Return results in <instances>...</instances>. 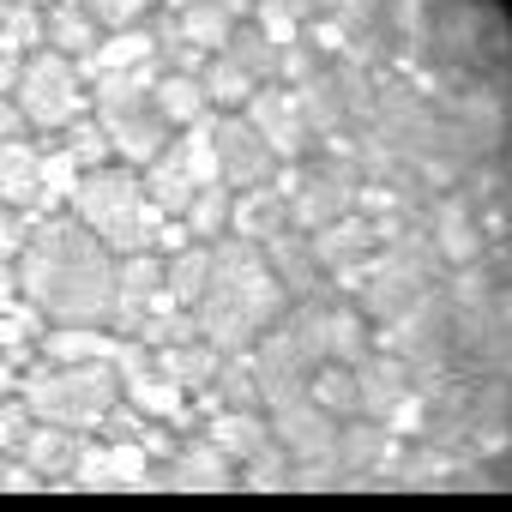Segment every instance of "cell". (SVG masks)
Listing matches in <instances>:
<instances>
[{"label":"cell","instance_id":"6da1fadb","mask_svg":"<svg viewBox=\"0 0 512 512\" xmlns=\"http://www.w3.org/2000/svg\"><path fill=\"white\" fill-rule=\"evenodd\" d=\"M0 488H512L500 0H0Z\"/></svg>","mask_w":512,"mask_h":512}]
</instances>
